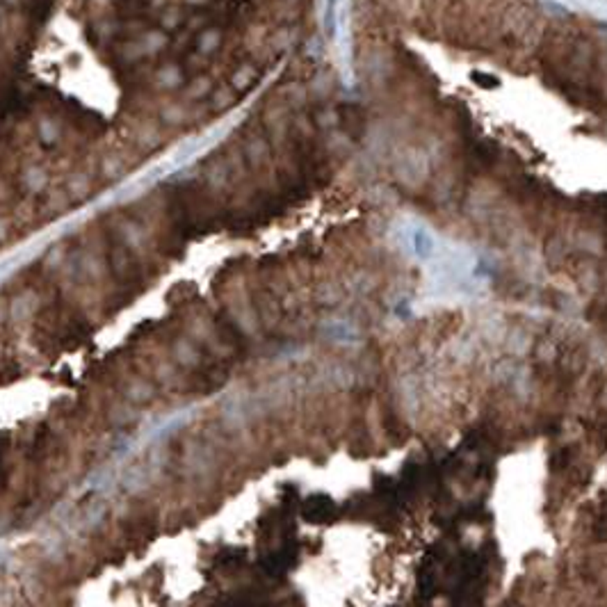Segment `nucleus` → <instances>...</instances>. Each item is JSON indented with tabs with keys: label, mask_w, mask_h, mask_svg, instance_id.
I'll return each instance as SVG.
<instances>
[{
	"label": "nucleus",
	"mask_w": 607,
	"mask_h": 607,
	"mask_svg": "<svg viewBox=\"0 0 607 607\" xmlns=\"http://www.w3.org/2000/svg\"><path fill=\"white\" fill-rule=\"evenodd\" d=\"M441 560H443V557L437 555V546H434L430 551V555L425 557V562L420 564L418 577H416L418 603H430L432 598L439 594V587H441V575H439Z\"/></svg>",
	"instance_id": "nucleus-1"
},
{
	"label": "nucleus",
	"mask_w": 607,
	"mask_h": 607,
	"mask_svg": "<svg viewBox=\"0 0 607 607\" xmlns=\"http://www.w3.org/2000/svg\"><path fill=\"white\" fill-rule=\"evenodd\" d=\"M302 514L306 520H311V523H329V520L335 518L338 509H335V503L329 496H311V498H306Z\"/></svg>",
	"instance_id": "nucleus-2"
},
{
	"label": "nucleus",
	"mask_w": 607,
	"mask_h": 607,
	"mask_svg": "<svg viewBox=\"0 0 607 607\" xmlns=\"http://www.w3.org/2000/svg\"><path fill=\"white\" fill-rule=\"evenodd\" d=\"M176 359L181 361L183 366H195V363L199 361V352L190 340H181L176 345Z\"/></svg>",
	"instance_id": "nucleus-3"
},
{
	"label": "nucleus",
	"mask_w": 607,
	"mask_h": 607,
	"mask_svg": "<svg viewBox=\"0 0 607 607\" xmlns=\"http://www.w3.org/2000/svg\"><path fill=\"white\" fill-rule=\"evenodd\" d=\"M46 183H48V176L44 174V171L41 169H30L25 174V185L30 190H34V192H39V190H44L46 188Z\"/></svg>",
	"instance_id": "nucleus-4"
},
{
	"label": "nucleus",
	"mask_w": 607,
	"mask_h": 607,
	"mask_svg": "<svg viewBox=\"0 0 607 607\" xmlns=\"http://www.w3.org/2000/svg\"><path fill=\"white\" fill-rule=\"evenodd\" d=\"M128 399H133V402H142V399H148L151 397V388L146 386V384H133L131 388H128Z\"/></svg>",
	"instance_id": "nucleus-5"
},
{
	"label": "nucleus",
	"mask_w": 607,
	"mask_h": 607,
	"mask_svg": "<svg viewBox=\"0 0 607 607\" xmlns=\"http://www.w3.org/2000/svg\"><path fill=\"white\" fill-rule=\"evenodd\" d=\"M416 242H418V252H420V256H427L432 252V247H430V238H425L423 233H416Z\"/></svg>",
	"instance_id": "nucleus-6"
}]
</instances>
